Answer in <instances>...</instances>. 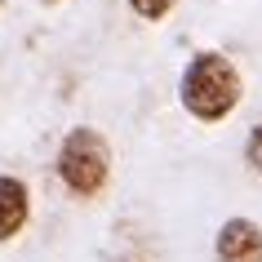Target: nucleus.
I'll list each match as a JSON object with an SVG mask.
<instances>
[{"mask_svg": "<svg viewBox=\"0 0 262 262\" xmlns=\"http://www.w3.org/2000/svg\"><path fill=\"white\" fill-rule=\"evenodd\" d=\"M178 98H182V107H187L191 120L218 124L240 107L245 80H240V71H235V62L227 54L205 49V54H195L187 62V71H182V80H178Z\"/></svg>", "mask_w": 262, "mask_h": 262, "instance_id": "f257e3e1", "label": "nucleus"}, {"mask_svg": "<svg viewBox=\"0 0 262 262\" xmlns=\"http://www.w3.org/2000/svg\"><path fill=\"white\" fill-rule=\"evenodd\" d=\"M58 178H62V187L71 195H80V200L98 195L111 178L107 138L98 129H89V124H76L67 138H62V147H58Z\"/></svg>", "mask_w": 262, "mask_h": 262, "instance_id": "f03ea898", "label": "nucleus"}, {"mask_svg": "<svg viewBox=\"0 0 262 262\" xmlns=\"http://www.w3.org/2000/svg\"><path fill=\"white\" fill-rule=\"evenodd\" d=\"M218 262H262V227L253 218H227L213 240Z\"/></svg>", "mask_w": 262, "mask_h": 262, "instance_id": "7ed1b4c3", "label": "nucleus"}, {"mask_svg": "<svg viewBox=\"0 0 262 262\" xmlns=\"http://www.w3.org/2000/svg\"><path fill=\"white\" fill-rule=\"evenodd\" d=\"M31 218V191L27 182L14 178V173H0V245L14 240Z\"/></svg>", "mask_w": 262, "mask_h": 262, "instance_id": "20e7f679", "label": "nucleus"}, {"mask_svg": "<svg viewBox=\"0 0 262 262\" xmlns=\"http://www.w3.org/2000/svg\"><path fill=\"white\" fill-rule=\"evenodd\" d=\"M173 5H178V0H129V9H134L142 23H160V18H169Z\"/></svg>", "mask_w": 262, "mask_h": 262, "instance_id": "39448f33", "label": "nucleus"}, {"mask_svg": "<svg viewBox=\"0 0 262 262\" xmlns=\"http://www.w3.org/2000/svg\"><path fill=\"white\" fill-rule=\"evenodd\" d=\"M245 160L253 165V173H262V124L249 129V142H245Z\"/></svg>", "mask_w": 262, "mask_h": 262, "instance_id": "423d86ee", "label": "nucleus"}, {"mask_svg": "<svg viewBox=\"0 0 262 262\" xmlns=\"http://www.w3.org/2000/svg\"><path fill=\"white\" fill-rule=\"evenodd\" d=\"M49 5H54V0H49Z\"/></svg>", "mask_w": 262, "mask_h": 262, "instance_id": "0eeeda50", "label": "nucleus"}, {"mask_svg": "<svg viewBox=\"0 0 262 262\" xmlns=\"http://www.w3.org/2000/svg\"><path fill=\"white\" fill-rule=\"evenodd\" d=\"M0 5H5V0H0Z\"/></svg>", "mask_w": 262, "mask_h": 262, "instance_id": "6e6552de", "label": "nucleus"}]
</instances>
